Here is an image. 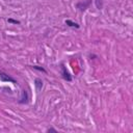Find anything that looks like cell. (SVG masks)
Returning <instances> with one entry per match:
<instances>
[{"label":"cell","instance_id":"cell-5","mask_svg":"<svg viewBox=\"0 0 133 133\" xmlns=\"http://www.w3.org/2000/svg\"><path fill=\"white\" fill-rule=\"evenodd\" d=\"M34 85H36V87H37V91H41L42 87H43V81H42V79L37 78L36 80H34Z\"/></svg>","mask_w":133,"mask_h":133},{"label":"cell","instance_id":"cell-4","mask_svg":"<svg viewBox=\"0 0 133 133\" xmlns=\"http://www.w3.org/2000/svg\"><path fill=\"white\" fill-rule=\"evenodd\" d=\"M28 100H29V98H28V93H27V91L23 90V91H22V94H21V98H20V100H19V103H20V104H27V103H28Z\"/></svg>","mask_w":133,"mask_h":133},{"label":"cell","instance_id":"cell-9","mask_svg":"<svg viewBox=\"0 0 133 133\" xmlns=\"http://www.w3.org/2000/svg\"><path fill=\"white\" fill-rule=\"evenodd\" d=\"M8 22H10V23H14V24H20V21L13 20V19H8Z\"/></svg>","mask_w":133,"mask_h":133},{"label":"cell","instance_id":"cell-8","mask_svg":"<svg viewBox=\"0 0 133 133\" xmlns=\"http://www.w3.org/2000/svg\"><path fill=\"white\" fill-rule=\"evenodd\" d=\"M95 2H96L97 7H98L99 10H101V8H102V6H103V3H102L101 0H95Z\"/></svg>","mask_w":133,"mask_h":133},{"label":"cell","instance_id":"cell-10","mask_svg":"<svg viewBox=\"0 0 133 133\" xmlns=\"http://www.w3.org/2000/svg\"><path fill=\"white\" fill-rule=\"evenodd\" d=\"M47 132H54V133H56V132H57V130H56V129H54V128H49V129L47 130Z\"/></svg>","mask_w":133,"mask_h":133},{"label":"cell","instance_id":"cell-6","mask_svg":"<svg viewBox=\"0 0 133 133\" xmlns=\"http://www.w3.org/2000/svg\"><path fill=\"white\" fill-rule=\"evenodd\" d=\"M66 24H67L68 26H70V27H75V28H79V27H80L78 23L73 22L72 20H66Z\"/></svg>","mask_w":133,"mask_h":133},{"label":"cell","instance_id":"cell-7","mask_svg":"<svg viewBox=\"0 0 133 133\" xmlns=\"http://www.w3.org/2000/svg\"><path fill=\"white\" fill-rule=\"evenodd\" d=\"M32 68L34 69V70H38V71H41V72H43V73H47V71L43 68V67H40V66H32Z\"/></svg>","mask_w":133,"mask_h":133},{"label":"cell","instance_id":"cell-2","mask_svg":"<svg viewBox=\"0 0 133 133\" xmlns=\"http://www.w3.org/2000/svg\"><path fill=\"white\" fill-rule=\"evenodd\" d=\"M61 77L65 79V80H67V81H72V76H71V74L69 73V71L67 70V68H66V66L64 65V64H61Z\"/></svg>","mask_w":133,"mask_h":133},{"label":"cell","instance_id":"cell-1","mask_svg":"<svg viewBox=\"0 0 133 133\" xmlns=\"http://www.w3.org/2000/svg\"><path fill=\"white\" fill-rule=\"evenodd\" d=\"M92 3V0H86V1H81V2H78L77 3V8L80 11V12H84L86 11V8H88V6Z\"/></svg>","mask_w":133,"mask_h":133},{"label":"cell","instance_id":"cell-3","mask_svg":"<svg viewBox=\"0 0 133 133\" xmlns=\"http://www.w3.org/2000/svg\"><path fill=\"white\" fill-rule=\"evenodd\" d=\"M0 80L2 82H13V83H17V81L13 77H11L10 75L3 73V72H0Z\"/></svg>","mask_w":133,"mask_h":133}]
</instances>
